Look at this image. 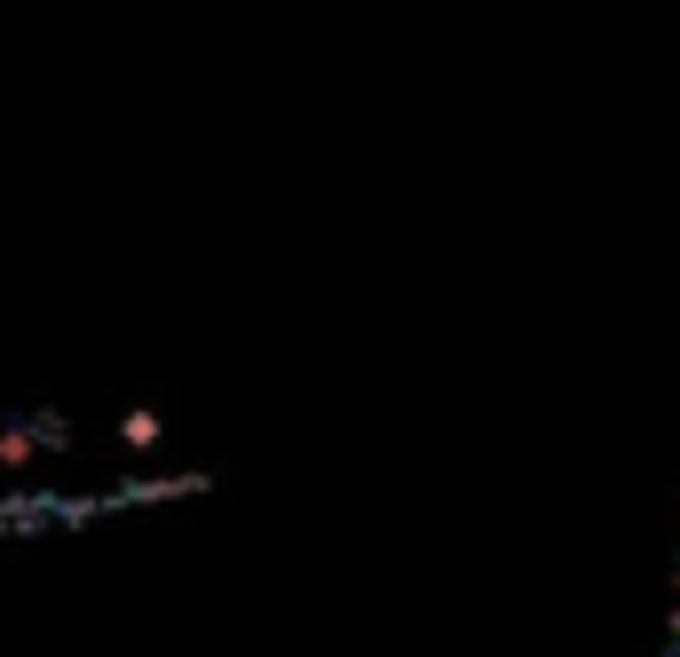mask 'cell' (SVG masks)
I'll use <instances>...</instances> for the list:
<instances>
[{"label": "cell", "mask_w": 680, "mask_h": 657, "mask_svg": "<svg viewBox=\"0 0 680 657\" xmlns=\"http://www.w3.org/2000/svg\"><path fill=\"white\" fill-rule=\"evenodd\" d=\"M127 444H159V420H151V412H127Z\"/></svg>", "instance_id": "cell-1"}]
</instances>
